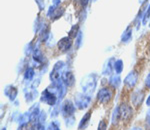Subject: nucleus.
Segmentation results:
<instances>
[{"mask_svg":"<svg viewBox=\"0 0 150 130\" xmlns=\"http://www.w3.org/2000/svg\"><path fill=\"white\" fill-rule=\"evenodd\" d=\"M146 83H147V85L150 86V74H149V76L147 77V81H146Z\"/></svg>","mask_w":150,"mask_h":130,"instance_id":"0eeeda50","label":"nucleus"},{"mask_svg":"<svg viewBox=\"0 0 150 130\" xmlns=\"http://www.w3.org/2000/svg\"><path fill=\"white\" fill-rule=\"evenodd\" d=\"M147 104H148V105H150V97L148 98V100H147Z\"/></svg>","mask_w":150,"mask_h":130,"instance_id":"1a4fd4ad","label":"nucleus"},{"mask_svg":"<svg viewBox=\"0 0 150 130\" xmlns=\"http://www.w3.org/2000/svg\"><path fill=\"white\" fill-rule=\"evenodd\" d=\"M112 98V91L109 88H103L98 92V100L101 103L109 102Z\"/></svg>","mask_w":150,"mask_h":130,"instance_id":"f257e3e1","label":"nucleus"},{"mask_svg":"<svg viewBox=\"0 0 150 130\" xmlns=\"http://www.w3.org/2000/svg\"><path fill=\"white\" fill-rule=\"evenodd\" d=\"M72 42H71V39L68 37H65V38H62L61 40L58 43V47L59 49H61L62 51H66L68 48L71 46Z\"/></svg>","mask_w":150,"mask_h":130,"instance_id":"7ed1b4c3","label":"nucleus"},{"mask_svg":"<svg viewBox=\"0 0 150 130\" xmlns=\"http://www.w3.org/2000/svg\"><path fill=\"white\" fill-rule=\"evenodd\" d=\"M147 120H148L149 123H150V111H149V113H148V115H147Z\"/></svg>","mask_w":150,"mask_h":130,"instance_id":"6e6552de","label":"nucleus"},{"mask_svg":"<svg viewBox=\"0 0 150 130\" xmlns=\"http://www.w3.org/2000/svg\"><path fill=\"white\" fill-rule=\"evenodd\" d=\"M106 129V124L103 121H101V123L99 124V128L98 130H105Z\"/></svg>","mask_w":150,"mask_h":130,"instance_id":"423d86ee","label":"nucleus"},{"mask_svg":"<svg viewBox=\"0 0 150 130\" xmlns=\"http://www.w3.org/2000/svg\"><path fill=\"white\" fill-rule=\"evenodd\" d=\"M118 113H119V116L121 117L122 120H126L131 117L132 110L127 104H122L121 106H120L119 110H118Z\"/></svg>","mask_w":150,"mask_h":130,"instance_id":"f03ea898","label":"nucleus"},{"mask_svg":"<svg viewBox=\"0 0 150 130\" xmlns=\"http://www.w3.org/2000/svg\"><path fill=\"white\" fill-rule=\"evenodd\" d=\"M64 80L68 85H72L73 84V81H74V78H73V75L71 74V72H67L64 76Z\"/></svg>","mask_w":150,"mask_h":130,"instance_id":"39448f33","label":"nucleus"},{"mask_svg":"<svg viewBox=\"0 0 150 130\" xmlns=\"http://www.w3.org/2000/svg\"><path fill=\"white\" fill-rule=\"evenodd\" d=\"M136 80H137V75L135 74V72H131V73L126 77V79H125V83H126L127 85H129L130 87H132V86H134V84L136 83Z\"/></svg>","mask_w":150,"mask_h":130,"instance_id":"20e7f679","label":"nucleus"}]
</instances>
